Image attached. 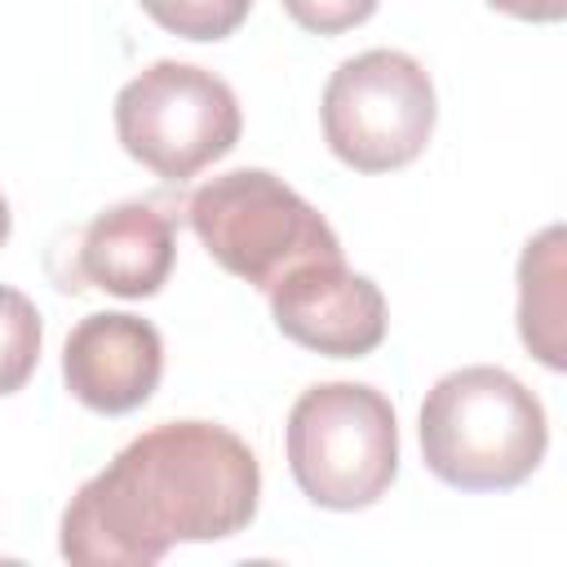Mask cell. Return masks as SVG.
Here are the masks:
<instances>
[{
	"instance_id": "cell-6",
	"label": "cell",
	"mask_w": 567,
	"mask_h": 567,
	"mask_svg": "<svg viewBox=\"0 0 567 567\" xmlns=\"http://www.w3.org/2000/svg\"><path fill=\"white\" fill-rule=\"evenodd\" d=\"M244 133L235 89L177 58L151 62L115 93L120 146L164 182H186L235 151Z\"/></svg>"
},
{
	"instance_id": "cell-15",
	"label": "cell",
	"mask_w": 567,
	"mask_h": 567,
	"mask_svg": "<svg viewBox=\"0 0 567 567\" xmlns=\"http://www.w3.org/2000/svg\"><path fill=\"white\" fill-rule=\"evenodd\" d=\"M9 230H13V213H9V199L0 195V248H4V239H9Z\"/></svg>"
},
{
	"instance_id": "cell-5",
	"label": "cell",
	"mask_w": 567,
	"mask_h": 567,
	"mask_svg": "<svg viewBox=\"0 0 567 567\" xmlns=\"http://www.w3.org/2000/svg\"><path fill=\"white\" fill-rule=\"evenodd\" d=\"M319 115L323 142L346 168L394 173L434 137V80L403 49H368L328 75Z\"/></svg>"
},
{
	"instance_id": "cell-1",
	"label": "cell",
	"mask_w": 567,
	"mask_h": 567,
	"mask_svg": "<svg viewBox=\"0 0 567 567\" xmlns=\"http://www.w3.org/2000/svg\"><path fill=\"white\" fill-rule=\"evenodd\" d=\"M261 505L257 452L213 421L137 434L62 509L58 549L75 567H151L186 540H230Z\"/></svg>"
},
{
	"instance_id": "cell-10",
	"label": "cell",
	"mask_w": 567,
	"mask_h": 567,
	"mask_svg": "<svg viewBox=\"0 0 567 567\" xmlns=\"http://www.w3.org/2000/svg\"><path fill=\"white\" fill-rule=\"evenodd\" d=\"M518 337L545 363L563 368V226H545L518 257Z\"/></svg>"
},
{
	"instance_id": "cell-12",
	"label": "cell",
	"mask_w": 567,
	"mask_h": 567,
	"mask_svg": "<svg viewBox=\"0 0 567 567\" xmlns=\"http://www.w3.org/2000/svg\"><path fill=\"white\" fill-rule=\"evenodd\" d=\"M142 13L164 27L168 35H182V40H226L239 31V22L248 18L252 0H137Z\"/></svg>"
},
{
	"instance_id": "cell-9",
	"label": "cell",
	"mask_w": 567,
	"mask_h": 567,
	"mask_svg": "<svg viewBox=\"0 0 567 567\" xmlns=\"http://www.w3.org/2000/svg\"><path fill=\"white\" fill-rule=\"evenodd\" d=\"M177 261L173 217L151 199L102 208L75 239V288H97L124 301L155 297Z\"/></svg>"
},
{
	"instance_id": "cell-11",
	"label": "cell",
	"mask_w": 567,
	"mask_h": 567,
	"mask_svg": "<svg viewBox=\"0 0 567 567\" xmlns=\"http://www.w3.org/2000/svg\"><path fill=\"white\" fill-rule=\"evenodd\" d=\"M40 346H44V323L35 301L0 284V399L18 394L31 381L40 363Z\"/></svg>"
},
{
	"instance_id": "cell-4",
	"label": "cell",
	"mask_w": 567,
	"mask_h": 567,
	"mask_svg": "<svg viewBox=\"0 0 567 567\" xmlns=\"http://www.w3.org/2000/svg\"><path fill=\"white\" fill-rule=\"evenodd\" d=\"M186 213L208 257L261 292L306 261L341 257V239L328 217L266 168H230L208 177L190 195Z\"/></svg>"
},
{
	"instance_id": "cell-8",
	"label": "cell",
	"mask_w": 567,
	"mask_h": 567,
	"mask_svg": "<svg viewBox=\"0 0 567 567\" xmlns=\"http://www.w3.org/2000/svg\"><path fill=\"white\" fill-rule=\"evenodd\" d=\"M164 377V337L128 310L84 315L62 346V381L75 403L102 416L137 412Z\"/></svg>"
},
{
	"instance_id": "cell-2",
	"label": "cell",
	"mask_w": 567,
	"mask_h": 567,
	"mask_svg": "<svg viewBox=\"0 0 567 567\" xmlns=\"http://www.w3.org/2000/svg\"><path fill=\"white\" fill-rule=\"evenodd\" d=\"M416 430L425 470L456 492H509L540 470L549 447L540 399L492 363L439 377Z\"/></svg>"
},
{
	"instance_id": "cell-13",
	"label": "cell",
	"mask_w": 567,
	"mask_h": 567,
	"mask_svg": "<svg viewBox=\"0 0 567 567\" xmlns=\"http://www.w3.org/2000/svg\"><path fill=\"white\" fill-rule=\"evenodd\" d=\"M377 4L381 0H284L288 18L310 35H341L350 27H363Z\"/></svg>"
},
{
	"instance_id": "cell-3",
	"label": "cell",
	"mask_w": 567,
	"mask_h": 567,
	"mask_svg": "<svg viewBox=\"0 0 567 567\" xmlns=\"http://www.w3.org/2000/svg\"><path fill=\"white\" fill-rule=\"evenodd\" d=\"M284 447L310 505L354 514L377 505L399 474V416L372 385L323 381L297 394Z\"/></svg>"
},
{
	"instance_id": "cell-14",
	"label": "cell",
	"mask_w": 567,
	"mask_h": 567,
	"mask_svg": "<svg viewBox=\"0 0 567 567\" xmlns=\"http://www.w3.org/2000/svg\"><path fill=\"white\" fill-rule=\"evenodd\" d=\"M487 4L518 22H563L567 13V0H487Z\"/></svg>"
},
{
	"instance_id": "cell-7",
	"label": "cell",
	"mask_w": 567,
	"mask_h": 567,
	"mask_svg": "<svg viewBox=\"0 0 567 567\" xmlns=\"http://www.w3.org/2000/svg\"><path fill=\"white\" fill-rule=\"evenodd\" d=\"M266 297L275 328L301 350L328 359H363L385 341L390 328L381 288L368 275L350 270L346 257L306 261L288 270Z\"/></svg>"
}]
</instances>
